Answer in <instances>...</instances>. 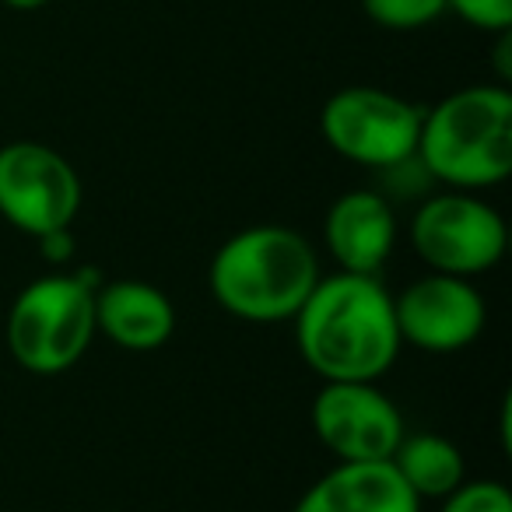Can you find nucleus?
I'll return each instance as SVG.
<instances>
[{
  "instance_id": "obj_1",
  "label": "nucleus",
  "mask_w": 512,
  "mask_h": 512,
  "mask_svg": "<svg viewBox=\"0 0 512 512\" xmlns=\"http://www.w3.org/2000/svg\"><path fill=\"white\" fill-rule=\"evenodd\" d=\"M292 323L302 362L323 383H379L404 348L393 295L379 274L320 278Z\"/></svg>"
},
{
  "instance_id": "obj_2",
  "label": "nucleus",
  "mask_w": 512,
  "mask_h": 512,
  "mask_svg": "<svg viewBox=\"0 0 512 512\" xmlns=\"http://www.w3.org/2000/svg\"><path fill=\"white\" fill-rule=\"evenodd\" d=\"M323 278L313 242L288 225H249L228 235L207 267L211 295L246 323H285Z\"/></svg>"
},
{
  "instance_id": "obj_3",
  "label": "nucleus",
  "mask_w": 512,
  "mask_h": 512,
  "mask_svg": "<svg viewBox=\"0 0 512 512\" xmlns=\"http://www.w3.org/2000/svg\"><path fill=\"white\" fill-rule=\"evenodd\" d=\"M414 158L446 190L481 193L512 172L509 85H467L425 109Z\"/></svg>"
},
{
  "instance_id": "obj_4",
  "label": "nucleus",
  "mask_w": 512,
  "mask_h": 512,
  "mask_svg": "<svg viewBox=\"0 0 512 512\" xmlns=\"http://www.w3.org/2000/svg\"><path fill=\"white\" fill-rule=\"evenodd\" d=\"M99 274L57 271L29 281L15 295L4 323L8 351L32 376H60L85 358L95 341Z\"/></svg>"
},
{
  "instance_id": "obj_5",
  "label": "nucleus",
  "mask_w": 512,
  "mask_h": 512,
  "mask_svg": "<svg viewBox=\"0 0 512 512\" xmlns=\"http://www.w3.org/2000/svg\"><path fill=\"white\" fill-rule=\"evenodd\" d=\"M411 246L428 271L474 281L502 264L509 228L477 193L446 190L418 204L411 218Z\"/></svg>"
},
{
  "instance_id": "obj_6",
  "label": "nucleus",
  "mask_w": 512,
  "mask_h": 512,
  "mask_svg": "<svg viewBox=\"0 0 512 512\" xmlns=\"http://www.w3.org/2000/svg\"><path fill=\"white\" fill-rule=\"evenodd\" d=\"M421 116L425 109L404 95L372 85H348L323 102V141L362 169H393L418 151Z\"/></svg>"
},
{
  "instance_id": "obj_7",
  "label": "nucleus",
  "mask_w": 512,
  "mask_h": 512,
  "mask_svg": "<svg viewBox=\"0 0 512 512\" xmlns=\"http://www.w3.org/2000/svg\"><path fill=\"white\" fill-rule=\"evenodd\" d=\"M81 207V176L57 148L11 141L0 148V218L11 228L50 235L71 228Z\"/></svg>"
},
{
  "instance_id": "obj_8",
  "label": "nucleus",
  "mask_w": 512,
  "mask_h": 512,
  "mask_svg": "<svg viewBox=\"0 0 512 512\" xmlns=\"http://www.w3.org/2000/svg\"><path fill=\"white\" fill-rule=\"evenodd\" d=\"M309 421L337 463L390 460L407 435L404 414L379 383H323Z\"/></svg>"
},
{
  "instance_id": "obj_9",
  "label": "nucleus",
  "mask_w": 512,
  "mask_h": 512,
  "mask_svg": "<svg viewBox=\"0 0 512 512\" xmlns=\"http://www.w3.org/2000/svg\"><path fill=\"white\" fill-rule=\"evenodd\" d=\"M400 344H411L428 355H456L484 334L488 306L474 281L428 271L393 295Z\"/></svg>"
},
{
  "instance_id": "obj_10",
  "label": "nucleus",
  "mask_w": 512,
  "mask_h": 512,
  "mask_svg": "<svg viewBox=\"0 0 512 512\" xmlns=\"http://www.w3.org/2000/svg\"><path fill=\"white\" fill-rule=\"evenodd\" d=\"M323 242L348 274H379L397 246V211L379 190H348L323 218Z\"/></svg>"
},
{
  "instance_id": "obj_11",
  "label": "nucleus",
  "mask_w": 512,
  "mask_h": 512,
  "mask_svg": "<svg viewBox=\"0 0 512 512\" xmlns=\"http://www.w3.org/2000/svg\"><path fill=\"white\" fill-rule=\"evenodd\" d=\"M95 330L123 351H158L176 334V306L151 281H99L95 288Z\"/></svg>"
},
{
  "instance_id": "obj_12",
  "label": "nucleus",
  "mask_w": 512,
  "mask_h": 512,
  "mask_svg": "<svg viewBox=\"0 0 512 512\" xmlns=\"http://www.w3.org/2000/svg\"><path fill=\"white\" fill-rule=\"evenodd\" d=\"M292 512H421V502L390 460H372L330 467Z\"/></svg>"
},
{
  "instance_id": "obj_13",
  "label": "nucleus",
  "mask_w": 512,
  "mask_h": 512,
  "mask_svg": "<svg viewBox=\"0 0 512 512\" xmlns=\"http://www.w3.org/2000/svg\"><path fill=\"white\" fill-rule=\"evenodd\" d=\"M390 463L404 477L407 488L418 495V502H425V498L442 502L449 491L467 481V463H463L460 446L439 432L404 435Z\"/></svg>"
},
{
  "instance_id": "obj_14",
  "label": "nucleus",
  "mask_w": 512,
  "mask_h": 512,
  "mask_svg": "<svg viewBox=\"0 0 512 512\" xmlns=\"http://www.w3.org/2000/svg\"><path fill=\"white\" fill-rule=\"evenodd\" d=\"M362 11L386 32H418L446 15V0H362Z\"/></svg>"
},
{
  "instance_id": "obj_15",
  "label": "nucleus",
  "mask_w": 512,
  "mask_h": 512,
  "mask_svg": "<svg viewBox=\"0 0 512 512\" xmlns=\"http://www.w3.org/2000/svg\"><path fill=\"white\" fill-rule=\"evenodd\" d=\"M439 512H512V491L502 481H463L442 498Z\"/></svg>"
},
{
  "instance_id": "obj_16",
  "label": "nucleus",
  "mask_w": 512,
  "mask_h": 512,
  "mask_svg": "<svg viewBox=\"0 0 512 512\" xmlns=\"http://www.w3.org/2000/svg\"><path fill=\"white\" fill-rule=\"evenodd\" d=\"M446 11L477 32H512V0H446Z\"/></svg>"
},
{
  "instance_id": "obj_17",
  "label": "nucleus",
  "mask_w": 512,
  "mask_h": 512,
  "mask_svg": "<svg viewBox=\"0 0 512 512\" xmlns=\"http://www.w3.org/2000/svg\"><path fill=\"white\" fill-rule=\"evenodd\" d=\"M39 253L50 260V264H71L74 256V235L71 228H60V232H50V235H39Z\"/></svg>"
},
{
  "instance_id": "obj_18",
  "label": "nucleus",
  "mask_w": 512,
  "mask_h": 512,
  "mask_svg": "<svg viewBox=\"0 0 512 512\" xmlns=\"http://www.w3.org/2000/svg\"><path fill=\"white\" fill-rule=\"evenodd\" d=\"M0 4L11 11H39V8H46V4H53V0H0Z\"/></svg>"
}]
</instances>
